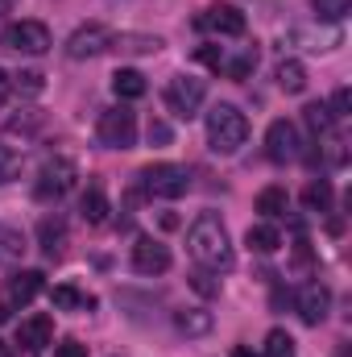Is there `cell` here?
<instances>
[{"instance_id":"obj_1","label":"cell","mask_w":352,"mask_h":357,"mask_svg":"<svg viewBox=\"0 0 352 357\" xmlns=\"http://www.w3.org/2000/svg\"><path fill=\"white\" fill-rule=\"evenodd\" d=\"M186 250H191V258H195L199 266L211 270V274H220V270L232 266V241H228V229H224V220H220L216 212H199V216L191 220V229H186Z\"/></svg>"},{"instance_id":"obj_2","label":"cell","mask_w":352,"mask_h":357,"mask_svg":"<svg viewBox=\"0 0 352 357\" xmlns=\"http://www.w3.org/2000/svg\"><path fill=\"white\" fill-rule=\"evenodd\" d=\"M249 137V121L237 104H216L207 112V146L216 154H237Z\"/></svg>"},{"instance_id":"obj_3","label":"cell","mask_w":352,"mask_h":357,"mask_svg":"<svg viewBox=\"0 0 352 357\" xmlns=\"http://www.w3.org/2000/svg\"><path fill=\"white\" fill-rule=\"evenodd\" d=\"M137 178H141V191L154 195V199H178V195L191 191V171L178 167V162H154Z\"/></svg>"},{"instance_id":"obj_4","label":"cell","mask_w":352,"mask_h":357,"mask_svg":"<svg viewBox=\"0 0 352 357\" xmlns=\"http://www.w3.org/2000/svg\"><path fill=\"white\" fill-rule=\"evenodd\" d=\"M95 137H99V146H108V150H133L137 146V116L120 104V108H108V112H99V121H95Z\"/></svg>"},{"instance_id":"obj_5","label":"cell","mask_w":352,"mask_h":357,"mask_svg":"<svg viewBox=\"0 0 352 357\" xmlns=\"http://www.w3.org/2000/svg\"><path fill=\"white\" fill-rule=\"evenodd\" d=\"M75 178H79V167H75L71 158H50V162L38 171L33 195H38L42 204H58V199L75 187Z\"/></svg>"},{"instance_id":"obj_6","label":"cell","mask_w":352,"mask_h":357,"mask_svg":"<svg viewBox=\"0 0 352 357\" xmlns=\"http://www.w3.org/2000/svg\"><path fill=\"white\" fill-rule=\"evenodd\" d=\"M203 100H207V84L195 79V75H175L166 84V108L175 112L178 121H191L203 108Z\"/></svg>"},{"instance_id":"obj_7","label":"cell","mask_w":352,"mask_h":357,"mask_svg":"<svg viewBox=\"0 0 352 357\" xmlns=\"http://www.w3.org/2000/svg\"><path fill=\"white\" fill-rule=\"evenodd\" d=\"M4 42H8V50H17V54H46L54 42H50V29L42 25V21H17V25H8L4 29Z\"/></svg>"},{"instance_id":"obj_8","label":"cell","mask_w":352,"mask_h":357,"mask_svg":"<svg viewBox=\"0 0 352 357\" xmlns=\"http://www.w3.org/2000/svg\"><path fill=\"white\" fill-rule=\"evenodd\" d=\"M195 25H199V29H211V33H220V38H241V33L249 29L245 13H241L237 4H211V8H203V17H195Z\"/></svg>"},{"instance_id":"obj_9","label":"cell","mask_w":352,"mask_h":357,"mask_svg":"<svg viewBox=\"0 0 352 357\" xmlns=\"http://www.w3.org/2000/svg\"><path fill=\"white\" fill-rule=\"evenodd\" d=\"M298 129H294V121H286V116H278L269 129H265V154H269V162H290V158H298Z\"/></svg>"},{"instance_id":"obj_10","label":"cell","mask_w":352,"mask_h":357,"mask_svg":"<svg viewBox=\"0 0 352 357\" xmlns=\"http://www.w3.org/2000/svg\"><path fill=\"white\" fill-rule=\"evenodd\" d=\"M108 46H112V29H104V25H79L67 38V54L71 59H99Z\"/></svg>"},{"instance_id":"obj_11","label":"cell","mask_w":352,"mask_h":357,"mask_svg":"<svg viewBox=\"0 0 352 357\" xmlns=\"http://www.w3.org/2000/svg\"><path fill=\"white\" fill-rule=\"evenodd\" d=\"M133 270L145 274V278L166 274L170 270V250L162 241H154V237H137V245H133Z\"/></svg>"},{"instance_id":"obj_12","label":"cell","mask_w":352,"mask_h":357,"mask_svg":"<svg viewBox=\"0 0 352 357\" xmlns=\"http://www.w3.org/2000/svg\"><path fill=\"white\" fill-rule=\"evenodd\" d=\"M294 307H298V320H303V324H319V320L328 316V307H332V291H328L323 282H307V287L298 291Z\"/></svg>"},{"instance_id":"obj_13","label":"cell","mask_w":352,"mask_h":357,"mask_svg":"<svg viewBox=\"0 0 352 357\" xmlns=\"http://www.w3.org/2000/svg\"><path fill=\"white\" fill-rule=\"evenodd\" d=\"M17 345L29 354H42L46 345H54V320L50 316H29L17 324Z\"/></svg>"},{"instance_id":"obj_14","label":"cell","mask_w":352,"mask_h":357,"mask_svg":"<svg viewBox=\"0 0 352 357\" xmlns=\"http://www.w3.org/2000/svg\"><path fill=\"white\" fill-rule=\"evenodd\" d=\"M38 245H42V254H46L50 262H58V258L67 254V225H63L58 216H46V220L38 225Z\"/></svg>"},{"instance_id":"obj_15","label":"cell","mask_w":352,"mask_h":357,"mask_svg":"<svg viewBox=\"0 0 352 357\" xmlns=\"http://www.w3.org/2000/svg\"><path fill=\"white\" fill-rule=\"evenodd\" d=\"M166 42L158 38V33H112V46L108 50H116V54H158Z\"/></svg>"},{"instance_id":"obj_16","label":"cell","mask_w":352,"mask_h":357,"mask_svg":"<svg viewBox=\"0 0 352 357\" xmlns=\"http://www.w3.org/2000/svg\"><path fill=\"white\" fill-rule=\"evenodd\" d=\"M38 291H42V270H17L13 278H8V303H33L38 299Z\"/></svg>"},{"instance_id":"obj_17","label":"cell","mask_w":352,"mask_h":357,"mask_svg":"<svg viewBox=\"0 0 352 357\" xmlns=\"http://www.w3.org/2000/svg\"><path fill=\"white\" fill-rule=\"evenodd\" d=\"M108 212H112V204H108L104 187H99V183H91L88 191H83V199H79V216H83L88 225H104V220H108Z\"/></svg>"},{"instance_id":"obj_18","label":"cell","mask_w":352,"mask_h":357,"mask_svg":"<svg viewBox=\"0 0 352 357\" xmlns=\"http://www.w3.org/2000/svg\"><path fill=\"white\" fill-rule=\"evenodd\" d=\"M273 79H278V88L286 91V96H298V91H307V67L298 59H282L278 71H273Z\"/></svg>"},{"instance_id":"obj_19","label":"cell","mask_w":352,"mask_h":357,"mask_svg":"<svg viewBox=\"0 0 352 357\" xmlns=\"http://www.w3.org/2000/svg\"><path fill=\"white\" fill-rule=\"evenodd\" d=\"M112 91H116L120 100H141V96L150 91V84H145V75H141V71H133V67H120V71L112 75Z\"/></svg>"},{"instance_id":"obj_20","label":"cell","mask_w":352,"mask_h":357,"mask_svg":"<svg viewBox=\"0 0 352 357\" xmlns=\"http://www.w3.org/2000/svg\"><path fill=\"white\" fill-rule=\"evenodd\" d=\"M50 299H54V307H63V312H91V307H95V295L79 291V287H67V282L54 287Z\"/></svg>"},{"instance_id":"obj_21","label":"cell","mask_w":352,"mask_h":357,"mask_svg":"<svg viewBox=\"0 0 352 357\" xmlns=\"http://www.w3.org/2000/svg\"><path fill=\"white\" fill-rule=\"evenodd\" d=\"M286 208H290L286 187H265L262 195H257V212H262L265 220H282V216H286Z\"/></svg>"},{"instance_id":"obj_22","label":"cell","mask_w":352,"mask_h":357,"mask_svg":"<svg viewBox=\"0 0 352 357\" xmlns=\"http://www.w3.org/2000/svg\"><path fill=\"white\" fill-rule=\"evenodd\" d=\"M245 241H249L253 254H278V250H282V233H278L273 225H253V229L245 233Z\"/></svg>"},{"instance_id":"obj_23","label":"cell","mask_w":352,"mask_h":357,"mask_svg":"<svg viewBox=\"0 0 352 357\" xmlns=\"http://www.w3.org/2000/svg\"><path fill=\"white\" fill-rule=\"evenodd\" d=\"M175 324H178V333H186V337H203V333H211V312L186 307V312H175Z\"/></svg>"},{"instance_id":"obj_24","label":"cell","mask_w":352,"mask_h":357,"mask_svg":"<svg viewBox=\"0 0 352 357\" xmlns=\"http://www.w3.org/2000/svg\"><path fill=\"white\" fill-rule=\"evenodd\" d=\"M319 154H323L328 167H344L349 162V142L336 129H328V133H319Z\"/></svg>"},{"instance_id":"obj_25","label":"cell","mask_w":352,"mask_h":357,"mask_svg":"<svg viewBox=\"0 0 352 357\" xmlns=\"http://www.w3.org/2000/svg\"><path fill=\"white\" fill-rule=\"evenodd\" d=\"M332 199H336V195H332V183H328V178L307 183V191H303V208H307V212H319V216L332 212Z\"/></svg>"},{"instance_id":"obj_26","label":"cell","mask_w":352,"mask_h":357,"mask_svg":"<svg viewBox=\"0 0 352 357\" xmlns=\"http://www.w3.org/2000/svg\"><path fill=\"white\" fill-rule=\"evenodd\" d=\"M294 42H307L303 50H332V46H340V29L332 25V29H319V33H311V29H294Z\"/></svg>"},{"instance_id":"obj_27","label":"cell","mask_w":352,"mask_h":357,"mask_svg":"<svg viewBox=\"0 0 352 357\" xmlns=\"http://www.w3.org/2000/svg\"><path fill=\"white\" fill-rule=\"evenodd\" d=\"M224 71H228V79H249V75L257 71V50L249 46V50H241L237 59H224Z\"/></svg>"},{"instance_id":"obj_28","label":"cell","mask_w":352,"mask_h":357,"mask_svg":"<svg viewBox=\"0 0 352 357\" xmlns=\"http://www.w3.org/2000/svg\"><path fill=\"white\" fill-rule=\"evenodd\" d=\"M311 8L319 13V21L336 25V21H344V17L352 13V0H311Z\"/></svg>"},{"instance_id":"obj_29","label":"cell","mask_w":352,"mask_h":357,"mask_svg":"<svg viewBox=\"0 0 352 357\" xmlns=\"http://www.w3.org/2000/svg\"><path fill=\"white\" fill-rule=\"evenodd\" d=\"M303 121L315 129V137L328 133V129H336V116L328 112V104H307V108H303Z\"/></svg>"},{"instance_id":"obj_30","label":"cell","mask_w":352,"mask_h":357,"mask_svg":"<svg viewBox=\"0 0 352 357\" xmlns=\"http://www.w3.org/2000/svg\"><path fill=\"white\" fill-rule=\"evenodd\" d=\"M265 357H294V337L286 328H273L265 337Z\"/></svg>"},{"instance_id":"obj_31","label":"cell","mask_w":352,"mask_h":357,"mask_svg":"<svg viewBox=\"0 0 352 357\" xmlns=\"http://www.w3.org/2000/svg\"><path fill=\"white\" fill-rule=\"evenodd\" d=\"M42 125H46L42 112H21V116H13V121L4 125V133H21V137H29V133H38Z\"/></svg>"},{"instance_id":"obj_32","label":"cell","mask_w":352,"mask_h":357,"mask_svg":"<svg viewBox=\"0 0 352 357\" xmlns=\"http://www.w3.org/2000/svg\"><path fill=\"white\" fill-rule=\"evenodd\" d=\"M186 278H191V287H195V291H199L203 299H216V295H220V278H216L211 270H203V266H199V270H191Z\"/></svg>"},{"instance_id":"obj_33","label":"cell","mask_w":352,"mask_h":357,"mask_svg":"<svg viewBox=\"0 0 352 357\" xmlns=\"http://www.w3.org/2000/svg\"><path fill=\"white\" fill-rule=\"evenodd\" d=\"M21 175V150H13V146H0V183H8V178Z\"/></svg>"},{"instance_id":"obj_34","label":"cell","mask_w":352,"mask_h":357,"mask_svg":"<svg viewBox=\"0 0 352 357\" xmlns=\"http://www.w3.org/2000/svg\"><path fill=\"white\" fill-rule=\"evenodd\" d=\"M25 254V237L17 229H0V258H21Z\"/></svg>"},{"instance_id":"obj_35","label":"cell","mask_w":352,"mask_h":357,"mask_svg":"<svg viewBox=\"0 0 352 357\" xmlns=\"http://www.w3.org/2000/svg\"><path fill=\"white\" fill-rule=\"evenodd\" d=\"M13 84L25 91V96H38V91L46 88V75H42V71H21V75H17Z\"/></svg>"},{"instance_id":"obj_36","label":"cell","mask_w":352,"mask_h":357,"mask_svg":"<svg viewBox=\"0 0 352 357\" xmlns=\"http://www.w3.org/2000/svg\"><path fill=\"white\" fill-rule=\"evenodd\" d=\"M195 63H203V67H211V71H224V50H220V46H199V50H195Z\"/></svg>"},{"instance_id":"obj_37","label":"cell","mask_w":352,"mask_h":357,"mask_svg":"<svg viewBox=\"0 0 352 357\" xmlns=\"http://www.w3.org/2000/svg\"><path fill=\"white\" fill-rule=\"evenodd\" d=\"M328 112H332L336 121H349V116H352V91H349V88L336 91V96H332V108H328Z\"/></svg>"},{"instance_id":"obj_38","label":"cell","mask_w":352,"mask_h":357,"mask_svg":"<svg viewBox=\"0 0 352 357\" xmlns=\"http://www.w3.org/2000/svg\"><path fill=\"white\" fill-rule=\"evenodd\" d=\"M150 142L170 146V125H166V121H150Z\"/></svg>"},{"instance_id":"obj_39","label":"cell","mask_w":352,"mask_h":357,"mask_svg":"<svg viewBox=\"0 0 352 357\" xmlns=\"http://www.w3.org/2000/svg\"><path fill=\"white\" fill-rule=\"evenodd\" d=\"M54 357H88V345H79V341H63V345H54Z\"/></svg>"},{"instance_id":"obj_40","label":"cell","mask_w":352,"mask_h":357,"mask_svg":"<svg viewBox=\"0 0 352 357\" xmlns=\"http://www.w3.org/2000/svg\"><path fill=\"white\" fill-rule=\"evenodd\" d=\"M8 91H13V79H8V71H0V108L8 104Z\"/></svg>"},{"instance_id":"obj_41","label":"cell","mask_w":352,"mask_h":357,"mask_svg":"<svg viewBox=\"0 0 352 357\" xmlns=\"http://www.w3.org/2000/svg\"><path fill=\"white\" fill-rule=\"evenodd\" d=\"M232 357H262V354H253L249 345H237V349H232Z\"/></svg>"},{"instance_id":"obj_42","label":"cell","mask_w":352,"mask_h":357,"mask_svg":"<svg viewBox=\"0 0 352 357\" xmlns=\"http://www.w3.org/2000/svg\"><path fill=\"white\" fill-rule=\"evenodd\" d=\"M8 320V299H0V324Z\"/></svg>"},{"instance_id":"obj_43","label":"cell","mask_w":352,"mask_h":357,"mask_svg":"<svg viewBox=\"0 0 352 357\" xmlns=\"http://www.w3.org/2000/svg\"><path fill=\"white\" fill-rule=\"evenodd\" d=\"M0 357H13V349H8V345H4V341H0Z\"/></svg>"},{"instance_id":"obj_44","label":"cell","mask_w":352,"mask_h":357,"mask_svg":"<svg viewBox=\"0 0 352 357\" xmlns=\"http://www.w3.org/2000/svg\"><path fill=\"white\" fill-rule=\"evenodd\" d=\"M13 8V0H0V13H8Z\"/></svg>"},{"instance_id":"obj_45","label":"cell","mask_w":352,"mask_h":357,"mask_svg":"<svg viewBox=\"0 0 352 357\" xmlns=\"http://www.w3.org/2000/svg\"><path fill=\"white\" fill-rule=\"evenodd\" d=\"M0 38H4V29H0Z\"/></svg>"}]
</instances>
